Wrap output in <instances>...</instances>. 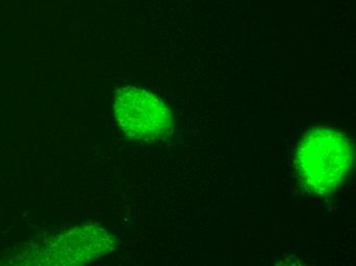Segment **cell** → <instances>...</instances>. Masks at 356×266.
Returning a JSON list of instances; mask_svg holds the SVG:
<instances>
[{"instance_id": "1", "label": "cell", "mask_w": 356, "mask_h": 266, "mask_svg": "<svg viewBox=\"0 0 356 266\" xmlns=\"http://www.w3.org/2000/svg\"><path fill=\"white\" fill-rule=\"evenodd\" d=\"M355 160L350 140L329 128H316L304 135L297 151V168L304 185L325 194L337 189L350 172Z\"/></svg>"}, {"instance_id": "2", "label": "cell", "mask_w": 356, "mask_h": 266, "mask_svg": "<svg viewBox=\"0 0 356 266\" xmlns=\"http://www.w3.org/2000/svg\"><path fill=\"white\" fill-rule=\"evenodd\" d=\"M114 110L125 134L140 142H160L175 128L172 113L159 97L134 86L117 90Z\"/></svg>"}, {"instance_id": "3", "label": "cell", "mask_w": 356, "mask_h": 266, "mask_svg": "<svg viewBox=\"0 0 356 266\" xmlns=\"http://www.w3.org/2000/svg\"><path fill=\"white\" fill-rule=\"evenodd\" d=\"M113 245L110 235L103 228L88 226L76 228L53 246V254L60 257L56 265H74L88 261L107 252Z\"/></svg>"}]
</instances>
